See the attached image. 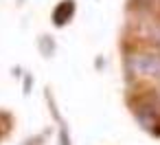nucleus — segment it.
<instances>
[{
    "mask_svg": "<svg viewBox=\"0 0 160 145\" xmlns=\"http://www.w3.org/2000/svg\"><path fill=\"white\" fill-rule=\"evenodd\" d=\"M129 68L134 73H142V75H160V55H151V53H138L129 57Z\"/></svg>",
    "mask_w": 160,
    "mask_h": 145,
    "instance_id": "1",
    "label": "nucleus"
},
{
    "mask_svg": "<svg viewBox=\"0 0 160 145\" xmlns=\"http://www.w3.org/2000/svg\"><path fill=\"white\" fill-rule=\"evenodd\" d=\"M66 13H68V16L72 13V3H70V0H68V3H64L62 7H57V11H55V22H57V24H64V22H66V20H64Z\"/></svg>",
    "mask_w": 160,
    "mask_h": 145,
    "instance_id": "2",
    "label": "nucleus"
},
{
    "mask_svg": "<svg viewBox=\"0 0 160 145\" xmlns=\"http://www.w3.org/2000/svg\"><path fill=\"white\" fill-rule=\"evenodd\" d=\"M156 40H158V42H160V31H158V33H156Z\"/></svg>",
    "mask_w": 160,
    "mask_h": 145,
    "instance_id": "3",
    "label": "nucleus"
}]
</instances>
